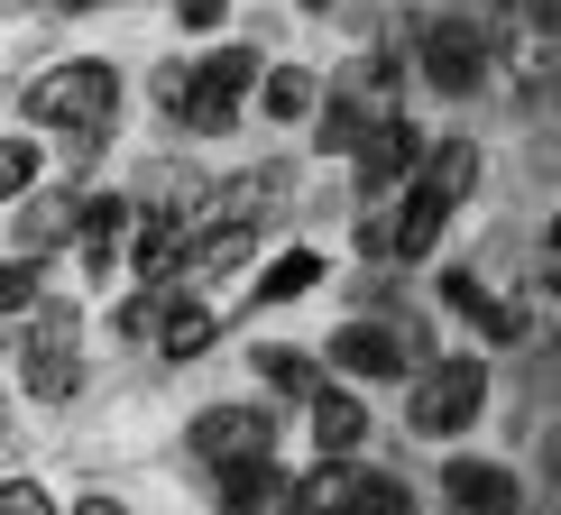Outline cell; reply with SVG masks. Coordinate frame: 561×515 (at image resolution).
Here are the masks:
<instances>
[{"mask_svg": "<svg viewBox=\"0 0 561 515\" xmlns=\"http://www.w3.org/2000/svg\"><path fill=\"white\" fill-rule=\"evenodd\" d=\"M396 46H405V83L433 92V102L470 111L497 92V65L516 46V19H488L470 0H396Z\"/></svg>", "mask_w": 561, "mask_h": 515, "instance_id": "obj_1", "label": "cell"}, {"mask_svg": "<svg viewBox=\"0 0 561 515\" xmlns=\"http://www.w3.org/2000/svg\"><path fill=\"white\" fill-rule=\"evenodd\" d=\"M10 121L37 129L46 148H56V138H121V121H129V65L102 56V46L37 56V65L10 75Z\"/></svg>", "mask_w": 561, "mask_h": 515, "instance_id": "obj_2", "label": "cell"}, {"mask_svg": "<svg viewBox=\"0 0 561 515\" xmlns=\"http://www.w3.org/2000/svg\"><path fill=\"white\" fill-rule=\"evenodd\" d=\"M405 405H396V424H405V442H424V451H442V442H470L488 414H497V359L470 341H442L424 368H405Z\"/></svg>", "mask_w": 561, "mask_h": 515, "instance_id": "obj_3", "label": "cell"}, {"mask_svg": "<svg viewBox=\"0 0 561 515\" xmlns=\"http://www.w3.org/2000/svg\"><path fill=\"white\" fill-rule=\"evenodd\" d=\"M259 65L267 46L221 28L194 46V83H184V111L167 121V138H184V148H230V138L249 129V92H259Z\"/></svg>", "mask_w": 561, "mask_h": 515, "instance_id": "obj_4", "label": "cell"}, {"mask_svg": "<svg viewBox=\"0 0 561 515\" xmlns=\"http://www.w3.org/2000/svg\"><path fill=\"white\" fill-rule=\"evenodd\" d=\"M286 424L295 414L276 405V396H203L194 414H184V433H175V451H184V470H213V460H259V451H286Z\"/></svg>", "mask_w": 561, "mask_h": 515, "instance_id": "obj_5", "label": "cell"}, {"mask_svg": "<svg viewBox=\"0 0 561 515\" xmlns=\"http://www.w3.org/2000/svg\"><path fill=\"white\" fill-rule=\"evenodd\" d=\"M424 506H451V515H525L534 506V470L506 451H470V442H442L433 479H424Z\"/></svg>", "mask_w": 561, "mask_h": 515, "instance_id": "obj_6", "label": "cell"}, {"mask_svg": "<svg viewBox=\"0 0 561 515\" xmlns=\"http://www.w3.org/2000/svg\"><path fill=\"white\" fill-rule=\"evenodd\" d=\"M341 258L313 240V230H276V240L259 249V267L240 276V304H230V322H267V313H295V304H313L322 286H332Z\"/></svg>", "mask_w": 561, "mask_h": 515, "instance_id": "obj_7", "label": "cell"}, {"mask_svg": "<svg viewBox=\"0 0 561 515\" xmlns=\"http://www.w3.org/2000/svg\"><path fill=\"white\" fill-rule=\"evenodd\" d=\"M230 332H240V322H230V304L175 276L167 304H157V332H148V368H157V378H184V368H203Z\"/></svg>", "mask_w": 561, "mask_h": 515, "instance_id": "obj_8", "label": "cell"}, {"mask_svg": "<svg viewBox=\"0 0 561 515\" xmlns=\"http://www.w3.org/2000/svg\"><path fill=\"white\" fill-rule=\"evenodd\" d=\"M10 396L28 414H75L92 396V341H28V332H10Z\"/></svg>", "mask_w": 561, "mask_h": 515, "instance_id": "obj_9", "label": "cell"}, {"mask_svg": "<svg viewBox=\"0 0 561 515\" xmlns=\"http://www.w3.org/2000/svg\"><path fill=\"white\" fill-rule=\"evenodd\" d=\"M414 157H424V121H414V102L405 111H378V121L359 129V148L341 157V194L350 203H387L396 184L414 175Z\"/></svg>", "mask_w": 561, "mask_h": 515, "instance_id": "obj_10", "label": "cell"}, {"mask_svg": "<svg viewBox=\"0 0 561 515\" xmlns=\"http://www.w3.org/2000/svg\"><path fill=\"white\" fill-rule=\"evenodd\" d=\"M313 350H322V368H332V378L368 387V396H396V387H405V368H414V359H405V332L378 322V313H341Z\"/></svg>", "mask_w": 561, "mask_h": 515, "instance_id": "obj_11", "label": "cell"}, {"mask_svg": "<svg viewBox=\"0 0 561 515\" xmlns=\"http://www.w3.org/2000/svg\"><path fill=\"white\" fill-rule=\"evenodd\" d=\"M129 213H138L129 184H102V175L83 184V203H75V240H65V267H75V286H121Z\"/></svg>", "mask_w": 561, "mask_h": 515, "instance_id": "obj_12", "label": "cell"}, {"mask_svg": "<svg viewBox=\"0 0 561 515\" xmlns=\"http://www.w3.org/2000/svg\"><path fill=\"white\" fill-rule=\"evenodd\" d=\"M304 424V451H378V405H368V387H350L322 368V387L295 405Z\"/></svg>", "mask_w": 561, "mask_h": 515, "instance_id": "obj_13", "label": "cell"}, {"mask_svg": "<svg viewBox=\"0 0 561 515\" xmlns=\"http://www.w3.org/2000/svg\"><path fill=\"white\" fill-rule=\"evenodd\" d=\"M121 184H129L138 203H157V213H184V221L213 203V167H203V148H184V138H167V148H148V157H129Z\"/></svg>", "mask_w": 561, "mask_h": 515, "instance_id": "obj_14", "label": "cell"}, {"mask_svg": "<svg viewBox=\"0 0 561 515\" xmlns=\"http://www.w3.org/2000/svg\"><path fill=\"white\" fill-rule=\"evenodd\" d=\"M451 230H460V213L433 194L424 175H405V184L387 194V258H396V267H424V258H442V249H451Z\"/></svg>", "mask_w": 561, "mask_h": 515, "instance_id": "obj_15", "label": "cell"}, {"mask_svg": "<svg viewBox=\"0 0 561 515\" xmlns=\"http://www.w3.org/2000/svg\"><path fill=\"white\" fill-rule=\"evenodd\" d=\"M203 488V506H221V515H286V451H259V460H213V470H194Z\"/></svg>", "mask_w": 561, "mask_h": 515, "instance_id": "obj_16", "label": "cell"}, {"mask_svg": "<svg viewBox=\"0 0 561 515\" xmlns=\"http://www.w3.org/2000/svg\"><path fill=\"white\" fill-rule=\"evenodd\" d=\"M414 175L433 184L451 213H470V203L488 194V175H497V157H488L479 129H424V157H414Z\"/></svg>", "mask_w": 561, "mask_h": 515, "instance_id": "obj_17", "label": "cell"}, {"mask_svg": "<svg viewBox=\"0 0 561 515\" xmlns=\"http://www.w3.org/2000/svg\"><path fill=\"white\" fill-rule=\"evenodd\" d=\"M322 92L359 102L368 121H378V111H405V102H414L405 56H396V46H341V65H322Z\"/></svg>", "mask_w": 561, "mask_h": 515, "instance_id": "obj_18", "label": "cell"}, {"mask_svg": "<svg viewBox=\"0 0 561 515\" xmlns=\"http://www.w3.org/2000/svg\"><path fill=\"white\" fill-rule=\"evenodd\" d=\"M313 102H322V65L267 56V65H259V92H249V121H259L267 138H295L304 121H313Z\"/></svg>", "mask_w": 561, "mask_h": 515, "instance_id": "obj_19", "label": "cell"}, {"mask_svg": "<svg viewBox=\"0 0 561 515\" xmlns=\"http://www.w3.org/2000/svg\"><path fill=\"white\" fill-rule=\"evenodd\" d=\"M175 258H184V213L138 203V213H129V240H121V276H129V286H175Z\"/></svg>", "mask_w": 561, "mask_h": 515, "instance_id": "obj_20", "label": "cell"}, {"mask_svg": "<svg viewBox=\"0 0 561 515\" xmlns=\"http://www.w3.org/2000/svg\"><path fill=\"white\" fill-rule=\"evenodd\" d=\"M249 387L259 396H276V405H304V396L322 387V350L313 341H249Z\"/></svg>", "mask_w": 561, "mask_h": 515, "instance_id": "obj_21", "label": "cell"}, {"mask_svg": "<svg viewBox=\"0 0 561 515\" xmlns=\"http://www.w3.org/2000/svg\"><path fill=\"white\" fill-rule=\"evenodd\" d=\"M341 515H424V479H405L396 460L359 451V460H350V506Z\"/></svg>", "mask_w": 561, "mask_h": 515, "instance_id": "obj_22", "label": "cell"}, {"mask_svg": "<svg viewBox=\"0 0 561 515\" xmlns=\"http://www.w3.org/2000/svg\"><path fill=\"white\" fill-rule=\"evenodd\" d=\"M341 276V313H378V322H405L424 286H414V267H332Z\"/></svg>", "mask_w": 561, "mask_h": 515, "instance_id": "obj_23", "label": "cell"}, {"mask_svg": "<svg viewBox=\"0 0 561 515\" xmlns=\"http://www.w3.org/2000/svg\"><path fill=\"white\" fill-rule=\"evenodd\" d=\"M157 304H167V286H129L121 276V295L92 313V332H102L111 350H129V359H148V332H157Z\"/></svg>", "mask_w": 561, "mask_h": 515, "instance_id": "obj_24", "label": "cell"}, {"mask_svg": "<svg viewBox=\"0 0 561 515\" xmlns=\"http://www.w3.org/2000/svg\"><path fill=\"white\" fill-rule=\"evenodd\" d=\"M46 175H56L46 138H37V129H19V121H0V213H10L28 184H46Z\"/></svg>", "mask_w": 561, "mask_h": 515, "instance_id": "obj_25", "label": "cell"}, {"mask_svg": "<svg viewBox=\"0 0 561 515\" xmlns=\"http://www.w3.org/2000/svg\"><path fill=\"white\" fill-rule=\"evenodd\" d=\"M184 83H194V46H175V56H157L148 75H138V92H148V121H157V129L184 111Z\"/></svg>", "mask_w": 561, "mask_h": 515, "instance_id": "obj_26", "label": "cell"}, {"mask_svg": "<svg viewBox=\"0 0 561 515\" xmlns=\"http://www.w3.org/2000/svg\"><path fill=\"white\" fill-rule=\"evenodd\" d=\"M46 276H56L46 258H19V249H0V322H19V313H28Z\"/></svg>", "mask_w": 561, "mask_h": 515, "instance_id": "obj_27", "label": "cell"}, {"mask_svg": "<svg viewBox=\"0 0 561 515\" xmlns=\"http://www.w3.org/2000/svg\"><path fill=\"white\" fill-rule=\"evenodd\" d=\"M167 19H175V37H221L240 19V0H167Z\"/></svg>", "mask_w": 561, "mask_h": 515, "instance_id": "obj_28", "label": "cell"}, {"mask_svg": "<svg viewBox=\"0 0 561 515\" xmlns=\"http://www.w3.org/2000/svg\"><path fill=\"white\" fill-rule=\"evenodd\" d=\"M65 515H129L121 488H83V497H65Z\"/></svg>", "mask_w": 561, "mask_h": 515, "instance_id": "obj_29", "label": "cell"}, {"mask_svg": "<svg viewBox=\"0 0 561 515\" xmlns=\"http://www.w3.org/2000/svg\"><path fill=\"white\" fill-rule=\"evenodd\" d=\"M92 10H111V0H37V19H56V28H75V19H92Z\"/></svg>", "mask_w": 561, "mask_h": 515, "instance_id": "obj_30", "label": "cell"}, {"mask_svg": "<svg viewBox=\"0 0 561 515\" xmlns=\"http://www.w3.org/2000/svg\"><path fill=\"white\" fill-rule=\"evenodd\" d=\"M10 442H19V396H0V460H10Z\"/></svg>", "mask_w": 561, "mask_h": 515, "instance_id": "obj_31", "label": "cell"}, {"mask_svg": "<svg viewBox=\"0 0 561 515\" xmlns=\"http://www.w3.org/2000/svg\"><path fill=\"white\" fill-rule=\"evenodd\" d=\"M286 10H295V19H332L341 0H286Z\"/></svg>", "mask_w": 561, "mask_h": 515, "instance_id": "obj_32", "label": "cell"}, {"mask_svg": "<svg viewBox=\"0 0 561 515\" xmlns=\"http://www.w3.org/2000/svg\"><path fill=\"white\" fill-rule=\"evenodd\" d=\"M0 19H37V0H0Z\"/></svg>", "mask_w": 561, "mask_h": 515, "instance_id": "obj_33", "label": "cell"}, {"mask_svg": "<svg viewBox=\"0 0 561 515\" xmlns=\"http://www.w3.org/2000/svg\"><path fill=\"white\" fill-rule=\"evenodd\" d=\"M0 121H10V75H0Z\"/></svg>", "mask_w": 561, "mask_h": 515, "instance_id": "obj_34", "label": "cell"}, {"mask_svg": "<svg viewBox=\"0 0 561 515\" xmlns=\"http://www.w3.org/2000/svg\"><path fill=\"white\" fill-rule=\"evenodd\" d=\"M121 10H167V0H121Z\"/></svg>", "mask_w": 561, "mask_h": 515, "instance_id": "obj_35", "label": "cell"}, {"mask_svg": "<svg viewBox=\"0 0 561 515\" xmlns=\"http://www.w3.org/2000/svg\"><path fill=\"white\" fill-rule=\"evenodd\" d=\"M0 368H10V322H0Z\"/></svg>", "mask_w": 561, "mask_h": 515, "instance_id": "obj_36", "label": "cell"}, {"mask_svg": "<svg viewBox=\"0 0 561 515\" xmlns=\"http://www.w3.org/2000/svg\"><path fill=\"white\" fill-rule=\"evenodd\" d=\"M470 10H488V19H497V10H506V0H470Z\"/></svg>", "mask_w": 561, "mask_h": 515, "instance_id": "obj_37", "label": "cell"}]
</instances>
